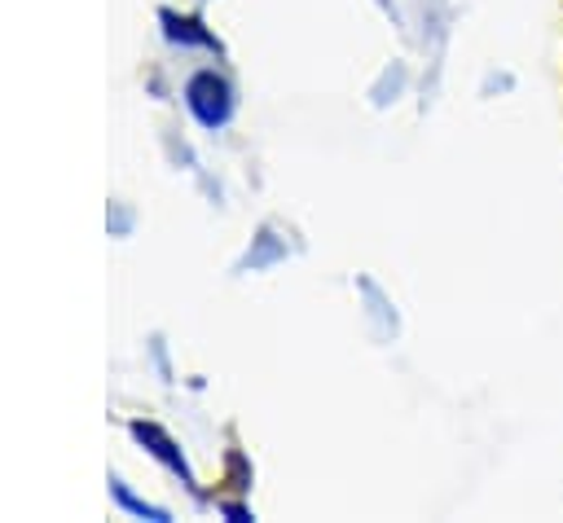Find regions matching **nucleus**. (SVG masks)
<instances>
[{"label":"nucleus","instance_id":"nucleus-1","mask_svg":"<svg viewBox=\"0 0 563 523\" xmlns=\"http://www.w3.org/2000/svg\"><path fill=\"white\" fill-rule=\"evenodd\" d=\"M189 105H194V114H198L207 127L224 123V119H229V88H224V79L198 75V79L189 84Z\"/></svg>","mask_w":563,"mask_h":523}]
</instances>
